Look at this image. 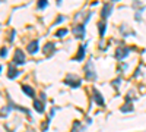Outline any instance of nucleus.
I'll return each instance as SVG.
<instances>
[{"label":"nucleus","instance_id":"dca6fc26","mask_svg":"<svg viewBox=\"0 0 146 132\" xmlns=\"http://www.w3.org/2000/svg\"><path fill=\"white\" fill-rule=\"evenodd\" d=\"M133 110V106L129 103V104H126V106H123L121 107V112H131Z\"/></svg>","mask_w":146,"mask_h":132},{"label":"nucleus","instance_id":"39448f33","mask_svg":"<svg viewBox=\"0 0 146 132\" xmlns=\"http://www.w3.org/2000/svg\"><path fill=\"white\" fill-rule=\"evenodd\" d=\"M73 34H75L78 38L83 37V35H85V27L83 25H76L75 28H73Z\"/></svg>","mask_w":146,"mask_h":132},{"label":"nucleus","instance_id":"f8f14e48","mask_svg":"<svg viewBox=\"0 0 146 132\" xmlns=\"http://www.w3.org/2000/svg\"><path fill=\"white\" fill-rule=\"evenodd\" d=\"M22 91L25 92L27 95H29V97H34V90L29 85H22Z\"/></svg>","mask_w":146,"mask_h":132},{"label":"nucleus","instance_id":"6e6552de","mask_svg":"<svg viewBox=\"0 0 146 132\" xmlns=\"http://www.w3.org/2000/svg\"><path fill=\"white\" fill-rule=\"evenodd\" d=\"M110 13H111V5H105V6L102 7L101 15H102V18H108Z\"/></svg>","mask_w":146,"mask_h":132},{"label":"nucleus","instance_id":"7ed1b4c3","mask_svg":"<svg viewBox=\"0 0 146 132\" xmlns=\"http://www.w3.org/2000/svg\"><path fill=\"white\" fill-rule=\"evenodd\" d=\"M85 74H86V78L89 79V81H94L95 79V72H94V69H92V60H89L88 63H86V66H85Z\"/></svg>","mask_w":146,"mask_h":132},{"label":"nucleus","instance_id":"20e7f679","mask_svg":"<svg viewBox=\"0 0 146 132\" xmlns=\"http://www.w3.org/2000/svg\"><path fill=\"white\" fill-rule=\"evenodd\" d=\"M23 62H25V56H23V53H22V50H16L15 52V57H13V63H16V65H23Z\"/></svg>","mask_w":146,"mask_h":132},{"label":"nucleus","instance_id":"9d476101","mask_svg":"<svg viewBox=\"0 0 146 132\" xmlns=\"http://www.w3.org/2000/svg\"><path fill=\"white\" fill-rule=\"evenodd\" d=\"M18 75H19V70L10 66V69H9V72H7V76H9L10 79H13V78H16Z\"/></svg>","mask_w":146,"mask_h":132},{"label":"nucleus","instance_id":"f257e3e1","mask_svg":"<svg viewBox=\"0 0 146 132\" xmlns=\"http://www.w3.org/2000/svg\"><path fill=\"white\" fill-rule=\"evenodd\" d=\"M129 52H130L129 47H126V46H120L118 49L115 50V59H118V60H123L124 57H127Z\"/></svg>","mask_w":146,"mask_h":132},{"label":"nucleus","instance_id":"2eb2a0df","mask_svg":"<svg viewBox=\"0 0 146 132\" xmlns=\"http://www.w3.org/2000/svg\"><path fill=\"white\" fill-rule=\"evenodd\" d=\"M67 34V29H64V28H62V29H58L57 32H56V35L58 38H62V37H64V35Z\"/></svg>","mask_w":146,"mask_h":132},{"label":"nucleus","instance_id":"aec40b11","mask_svg":"<svg viewBox=\"0 0 146 132\" xmlns=\"http://www.w3.org/2000/svg\"><path fill=\"white\" fill-rule=\"evenodd\" d=\"M3 2H5V0H3Z\"/></svg>","mask_w":146,"mask_h":132},{"label":"nucleus","instance_id":"4468645a","mask_svg":"<svg viewBox=\"0 0 146 132\" xmlns=\"http://www.w3.org/2000/svg\"><path fill=\"white\" fill-rule=\"evenodd\" d=\"M98 27H100V35H101V37H104V35H105V29H107L105 22H100Z\"/></svg>","mask_w":146,"mask_h":132},{"label":"nucleus","instance_id":"9b49d317","mask_svg":"<svg viewBox=\"0 0 146 132\" xmlns=\"http://www.w3.org/2000/svg\"><path fill=\"white\" fill-rule=\"evenodd\" d=\"M34 107H35V110L38 112V113H42V112H44V106H42V103L38 101V100L34 101Z\"/></svg>","mask_w":146,"mask_h":132},{"label":"nucleus","instance_id":"ddd939ff","mask_svg":"<svg viewBox=\"0 0 146 132\" xmlns=\"http://www.w3.org/2000/svg\"><path fill=\"white\" fill-rule=\"evenodd\" d=\"M83 56H85V46H80L79 47V52H78V54H76V60H82L83 59Z\"/></svg>","mask_w":146,"mask_h":132},{"label":"nucleus","instance_id":"6ab92c4d","mask_svg":"<svg viewBox=\"0 0 146 132\" xmlns=\"http://www.w3.org/2000/svg\"><path fill=\"white\" fill-rule=\"evenodd\" d=\"M13 38H15V31H12V32H10V40L13 41Z\"/></svg>","mask_w":146,"mask_h":132},{"label":"nucleus","instance_id":"423d86ee","mask_svg":"<svg viewBox=\"0 0 146 132\" xmlns=\"http://www.w3.org/2000/svg\"><path fill=\"white\" fill-rule=\"evenodd\" d=\"M94 100L98 106H104V98H102V95L100 94L98 90H94Z\"/></svg>","mask_w":146,"mask_h":132},{"label":"nucleus","instance_id":"a211bd4d","mask_svg":"<svg viewBox=\"0 0 146 132\" xmlns=\"http://www.w3.org/2000/svg\"><path fill=\"white\" fill-rule=\"evenodd\" d=\"M6 53H7V50L5 49V47H3V49L0 50V56H6Z\"/></svg>","mask_w":146,"mask_h":132},{"label":"nucleus","instance_id":"f03ea898","mask_svg":"<svg viewBox=\"0 0 146 132\" xmlns=\"http://www.w3.org/2000/svg\"><path fill=\"white\" fill-rule=\"evenodd\" d=\"M64 82L67 84V85L73 87V88H78V87L80 85V79H79V78H76V76H73V75H69V76H66Z\"/></svg>","mask_w":146,"mask_h":132},{"label":"nucleus","instance_id":"0eeeda50","mask_svg":"<svg viewBox=\"0 0 146 132\" xmlns=\"http://www.w3.org/2000/svg\"><path fill=\"white\" fill-rule=\"evenodd\" d=\"M28 52L32 53V54L38 52V41H31L29 46H28Z\"/></svg>","mask_w":146,"mask_h":132},{"label":"nucleus","instance_id":"1a4fd4ad","mask_svg":"<svg viewBox=\"0 0 146 132\" xmlns=\"http://www.w3.org/2000/svg\"><path fill=\"white\" fill-rule=\"evenodd\" d=\"M54 49H56L54 44H53V43H48V44L44 46V53H45V54H50V53L54 52Z\"/></svg>","mask_w":146,"mask_h":132},{"label":"nucleus","instance_id":"f3484780","mask_svg":"<svg viewBox=\"0 0 146 132\" xmlns=\"http://www.w3.org/2000/svg\"><path fill=\"white\" fill-rule=\"evenodd\" d=\"M47 6V0H40L38 2V7H45Z\"/></svg>","mask_w":146,"mask_h":132}]
</instances>
